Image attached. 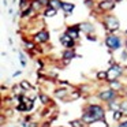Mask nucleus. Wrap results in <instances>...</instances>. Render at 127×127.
Segmentation results:
<instances>
[{
  "instance_id": "nucleus-15",
  "label": "nucleus",
  "mask_w": 127,
  "mask_h": 127,
  "mask_svg": "<svg viewBox=\"0 0 127 127\" xmlns=\"http://www.w3.org/2000/svg\"><path fill=\"white\" fill-rule=\"evenodd\" d=\"M67 93H68V90H67V89H58V90L55 92V96L58 97V98H63Z\"/></svg>"
},
{
  "instance_id": "nucleus-31",
  "label": "nucleus",
  "mask_w": 127,
  "mask_h": 127,
  "mask_svg": "<svg viewBox=\"0 0 127 127\" xmlns=\"http://www.w3.org/2000/svg\"><path fill=\"white\" fill-rule=\"evenodd\" d=\"M21 74V71H15L14 72V75H12V77H17V75H19Z\"/></svg>"
},
{
  "instance_id": "nucleus-1",
  "label": "nucleus",
  "mask_w": 127,
  "mask_h": 127,
  "mask_svg": "<svg viewBox=\"0 0 127 127\" xmlns=\"http://www.w3.org/2000/svg\"><path fill=\"white\" fill-rule=\"evenodd\" d=\"M105 45L109 48L111 51H116L119 48H122V40L116 34H108L105 38Z\"/></svg>"
},
{
  "instance_id": "nucleus-33",
  "label": "nucleus",
  "mask_w": 127,
  "mask_h": 127,
  "mask_svg": "<svg viewBox=\"0 0 127 127\" xmlns=\"http://www.w3.org/2000/svg\"><path fill=\"white\" fill-rule=\"evenodd\" d=\"M126 49H127V41H126Z\"/></svg>"
},
{
  "instance_id": "nucleus-6",
  "label": "nucleus",
  "mask_w": 127,
  "mask_h": 127,
  "mask_svg": "<svg viewBox=\"0 0 127 127\" xmlns=\"http://www.w3.org/2000/svg\"><path fill=\"white\" fill-rule=\"evenodd\" d=\"M60 44L63 45L66 49H72V48H74V45H75V40L71 38V37H70L67 33H63L60 36Z\"/></svg>"
},
{
  "instance_id": "nucleus-4",
  "label": "nucleus",
  "mask_w": 127,
  "mask_h": 127,
  "mask_svg": "<svg viewBox=\"0 0 127 127\" xmlns=\"http://www.w3.org/2000/svg\"><path fill=\"white\" fill-rule=\"evenodd\" d=\"M108 78L107 79L108 81H115V79H118V77H120L122 75V72H123V67H120L119 64H115L113 63L112 66H111V68L108 70Z\"/></svg>"
},
{
  "instance_id": "nucleus-26",
  "label": "nucleus",
  "mask_w": 127,
  "mask_h": 127,
  "mask_svg": "<svg viewBox=\"0 0 127 127\" xmlns=\"http://www.w3.org/2000/svg\"><path fill=\"white\" fill-rule=\"evenodd\" d=\"M71 127H82V122H79V120H72V122H71Z\"/></svg>"
},
{
  "instance_id": "nucleus-14",
  "label": "nucleus",
  "mask_w": 127,
  "mask_h": 127,
  "mask_svg": "<svg viewBox=\"0 0 127 127\" xmlns=\"http://www.w3.org/2000/svg\"><path fill=\"white\" fill-rule=\"evenodd\" d=\"M56 14H58V10L52 8V7H47L45 11H44V17L45 18H52V17H55Z\"/></svg>"
},
{
  "instance_id": "nucleus-5",
  "label": "nucleus",
  "mask_w": 127,
  "mask_h": 127,
  "mask_svg": "<svg viewBox=\"0 0 127 127\" xmlns=\"http://www.w3.org/2000/svg\"><path fill=\"white\" fill-rule=\"evenodd\" d=\"M98 98L102 100V101L112 102V101H115V98H116V92L113 90V89H109V90L101 92V93H98Z\"/></svg>"
},
{
  "instance_id": "nucleus-27",
  "label": "nucleus",
  "mask_w": 127,
  "mask_h": 127,
  "mask_svg": "<svg viewBox=\"0 0 127 127\" xmlns=\"http://www.w3.org/2000/svg\"><path fill=\"white\" fill-rule=\"evenodd\" d=\"M120 59H122V60H127V51H123V52H122L120 53Z\"/></svg>"
},
{
  "instance_id": "nucleus-3",
  "label": "nucleus",
  "mask_w": 127,
  "mask_h": 127,
  "mask_svg": "<svg viewBox=\"0 0 127 127\" xmlns=\"http://www.w3.org/2000/svg\"><path fill=\"white\" fill-rule=\"evenodd\" d=\"M88 111L90 115H93L94 118H96V120H101V119H104V108L102 107H100V105H97V104H92V105H89L88 107Z\"/></svg>"
},
{
  "instance_id": "nucleus-7",
  "label": "nucleus",
  "mask_w": 127,
  "mask_h": 127,
  "mask_svg": "<svg viewBox=\"0 0 127 127\" xmlns=\"http://www.w3.org/2000/svg\"><path fill=\"white\" fill-rule=\"evenodd\" d=\"M115 4H116L115 0H101V1L98 3V8L101 10L102 12L111 11V10L115 8Z\"/></svg>"
},
{
  "instance_id": "nucleus-11",
  "label": "nucleus",
  "mask_w": 127,
  "mask_h": 127,
  "mask_svg": "<svg viewBox=\"0 0 127 127\" xmlns=\"http://www.w3.org/2000/svg\"><path fill=\"white\" fill-rule=\"evenodd\" d=\"M81 30H83L85 33H93L94 32V26L92 25L90 22H85V23H81Z\"/></svg>"
},
{
  "instance_id": "nucleus-23",
  "label": "nucleus",
  "mask_w": 127,
  "mask_h": 127,
  "mask_svg": "<svg viewBox=\"0 0 127 127\" xmlns=\"http://www.w3.org/2000/svg\"><path fill=\"white\" fill-rule=\"evenodd\" d=\"M17 109L21 111V112H23V111H29V109H28V105H26V102H21V104H18Z\"/></svg>"
},
{
  "instance_id": "nucleus-10",
  "label": "nucleus",
  "mask_w": 127,
  "mask_h": 127,
  "mask_svg": "<svg viewBox=\"0 0 127 127\" xmlns=\"http://www.w3.org/2000/svg\"><path fill=\"white\" fill-rule=\"evenodd\" d=\"M75 8V6L72 3H68V1H63V6H62V10H63L64 12H66V15L68 17V15H71L72 10Z\"/></svg>"
},
{
  "instance_id": "nucleus-22",
  "label": "nucleus",
  "mask_w": 127,
  "mask_h": 127,
  "mask_svg": "<svg viewBox=\"0 0 127 127\" xmlns=\"http://www.w3.org/2000/svg\"><path fill=\"white\" fill-rule=\"evenodd\" d=\"M97 78H98V79H107V78H108V72L107 71H98V72H97Z\"/></svg>"
},
{
  "instance_id": "nucleus-34",
  "label": "nucleus",
  "mask_w": 127,
  "mask_h": 127,
  "mask_svg": "<svg viewBox=\"0 0 127 127\" xmlns=\"http://www.w3.org/2000/svg\"><path fill=\"white\" fill-rule=\"evenodd\" d=\"M126 34H127V30H126Z\"/></svg>"
},
{
  "instance_id": "nucleus-25",
  "label": "nucleus",
  "mask_w": 127,
  "mask_h": 127,
  "mask_svg": "<svg viewBox=\"0 0 127 127\" xmlns=\"http://www.w3.org/2000/svg\"><path fill=\"white\" fill-rule=\"evenodd\" d=\"M40 98H41L42 104H48V102H49V98H48V96H45V94H41V96H40Z\"/></svg>"
},
{
  "instance_id": "nucleus-8",
  "label": "nucleus",
  "mask_w": 127,
  "mask_h": 127,
  "mask_svg": "<svg viewBox=\"0 0 127 127\" xmlns=\"http://www.w3.org/2000/svg\"><path fill=\"white\" fill-rule=\"evenodd\" d=\"M79 30H81V25L77 23V25H74V26H68V28L66 29V33L68 34L71 38L78 40L79 38Z\"/></svg>"
},
{
  "instance_id": "nucleus-2",
  "label": "nucleus",
  "mask_w": 127,
  "mask_h": 127,
  "mask_svg": "<svg viewBox=\"0 0 127 127\" xmlns=\"http://www.w3.org/2000/svg\"><path fill=\"white\" fill-rule=\"evenodd\" d=\"M104 26L109 33H113V32H116L119 29L120 23H119L118 18H115L113 15H108V17L104 18Z\"/></svg>"
},
{
  "instance_id": "nucleus-32",
  "label": "nucleus",
  "mask_w": 127,
  "mask_h": 127,
  "mask_svg": "<svg viewBox=\"0 0 127 127\" xmlns=\"http://www.w3.org/2000/svg\"><path fill=\"white\" fill-rule=\"evenodd\" d=\"M116 3H120V1H123V0H115Z\"/></svg>"
},
{
  "instance_id": "nucleus-20",
  "label": "nucleus",
  "mask_w": 127,
  "mask_h": 127,
  "mask_svg": "<svg viewBox=\"0 0 127 127\" xmlns=\"http://www.w3.org/2000/svg\"><path fill=\"white\" fill-rule=\"evenodd\" d=\"M111 88L113 89V90H119V89L122 88V85H120V82L119 81H111Z\"/></svg>"
},
{
  "instance_id": "nucleus-21",
  "label": "nucleus",
  "mask_w": 127,
  "mask_h": 127,
  "mask_svg": "<svg viewBox=\"0 0 127 127\" xmlns=\"http://www.w3.org/2000/svg\"><path fill=\"white\" fill-rule=\"evenodd\" d=\"M122 116H123V112H122L120 109L115 111V112H113V120L119 122V120H120V119H122Z\"/></svg>"
},
{
  "instance_id": "nucleus-28",
  "label": "nucleus",
  "mask_w": 127,
  "mask_h": 127,
  "mask_svg": "<svg viewBox=\"0 0 127 127\" xmlns=\"http://www.w3.org/2000/svg\"><path fill=\"white\" fill-rule=\"evenodd\" d=\"M86 38H88V40H90V41H96V37H94L93 36V34H88V36H86Z\"/></svg>"
},
{
  "instance_id": "nucleus-12",
  "label": "nucleus",
  "mask_w": 127,
  "mask_h": 127,
  "mask_svg": "<svg viewBox=\"0 0 127 127\" xmlns=\"http://www.w3.org/2000/svg\"><path fill=\"white\" fill-rule=\"evenodd\" d=\"M62 6H63V1L62 0H49V4H48V7H52V8L55 10H62Z\"/></svg>"
},
{
  "instance_id": "nucleus-16",
  "label": "nucleus",
  "mask_w": 127,
  "mask_h": 127,
  "mask_svg": "<svg viewBox=\"0 0 127 127\" xmlns=\"http://www.w3.org/2000/svg\"><path fill=\"white\" fill-rule=\"evenodd\" d=\"M23 47H25V49H28V51L36 49V44H34L33 41H23Z\"/></svg>"
},
{
  "instance_id": "nucleus-17",
  "label": "nucleus",
  "mask_w": 127,
  "mask_h": 127,
  "mask_svg": "<svg viewBox=\"0 0 127 127\" xmlns=\"http://www.w3.org/2000/svg\"><path fill=\"white\" fill-rule=\"evenodd\" d=\"M30 6H32V8H33L34 11H37L38 8H41V7H42V4L40 3V0H33V1L30 3Z\"/></svg>"
},
{
  "instance_id": "nucleus-19",
  "label": "nucleus",
  "mask_w": 127,
  "mask_h": 127,
  "mask_svg": "<svg viewBox=\"0 0 127 127\" xmlns=\"http://www.w3.org/2000/svg\"><path fill=\"white\" fill-rule=\"evenodd\" d=\"M19 86H21V89H23V90H30L32 89V85L28 82V81H22V82L19 83Z\"/></svg>"
},
{
  "instance_id": "nucleus-24",
  "label": "nucleus",
  "mask_w": 127,
  "mask_h": 127,
  "mask_svg": "<svg viewBox=\"0 0 127 127\" xmlns=\"http://www.w3.org/2000/svg\"><path fill=\"white\" fill-rule=\"evenodd\" d=\"M19 60H21V66L22 67H26V59H25V56H23V53H19Z\"/></svg>"
},
{
  "instance_id": "nucleus-13",
  "label": "nucleus",
  "mask_w": 127,
  "mask_h": 127,
  "mask_svg": "<svg viewBox=\"0 0 127 127\" xmlns=\"http://www.w3.org/2000/svg\"><path fill=\"white\" fill-rule=\"evenodd\" d=\"M62 55H63V59L64 60H71L72 58H75V52L72 49H64V52L62 53Z\"/></svg>"
},
{
  "instance_id": "nucleus-9",
  "label": "nucleus",
  "mask_w": 127,
  "mask_h": 127,
  "mask_svg": "<svg viewBox=\"0 0 127 127\" xmlns=\"http://www.w3.org/2000/svg\"><path fill=\"white\" fill-rule=\"evenodd\" d=\"M34 41L38 42V44H42V42H47L48 40H49V33L45 30H41V32H37L36 34H34Z\"/></svg>"
},
{
  "instance_id": "nucleus-18",
  "label": "nucleus",
  "mask_w": 127,
  "mask_h": 127,
  "mask_svg": "<svg viewBox=\"0 0 127 127\" xmlns=\"http://www.w3.org/2000/svg\"><path fill=\"white\" fill-rule=\"evenodd\" d=\"M30 3H32V1H29V0H21V1H19V10H21V11H23L25 7H30Z\"/></svg>"
},
{
  "instance_id": "nucleus-29",
  "label": "nucleus",
  "mask_w": 127,
  "mask_h": 127,
  "mask_svg": "<svg viewBox=\"0 0 127 127\" xmlns=\"http://www.w3.org/2000/svg\"><path fill=\"white\" fill-rule=\"evenodd\" d=\"M85 4L88 7H93V0H85Z\"/></svg>"
},
{
  "instance_id": "nucleus-30",
  "label": "nucleus",
  "mask_w": 127,
  "mask_h": 127,
  "mask_svg": "<svg viewBox=\"0 0 127 127\" xmlns=\"http://www.w3.org/2000/svg\"><path fill=\"white\" fill-rule=\"evenodd\" d=\"M119 127H127V120H124V122H122L120 124H119Z\"/></svg>"
}]
</instances>
